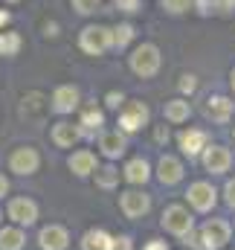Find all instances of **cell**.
<instances>
[{"label":"cell","mask_w":235,"mask_h":250,"mask_svg":"<svg viewBox=\"0 0 235 250\" xmlns=\"http://www.w3.org/2000/svg\"><path fill=\"white\" fill-rule=\"evenodd\" d=\"M180 148H183V154H189V157L200 154V151L206 148V131H197V128L183 131V134H180Z\"/></svg>","instance_id":"16"},{"label":"cell","mask_w":235,"mask_h":250,"mask_svg":"<svg viewBox=\"0 0 235 250\" xmlns=\"http://www.w3.org/2000/svg\"><path fill=\"white\" fill-rule=\"evenodd\" d=\"M163 230H169V233H175V236H186L189 230H192V215L183 209V207H177V204H172V207H166L163 209Z\"/></svg>","instance_id":"5"},{"label":"cell","mask_w":235,"mask_h":250,"mask_svg":"<svg viewBox=\"0 0 235 250\" xmlns=\"http://www.w3.org/2000/svg\"><path fill=\"white\" fill-rule=\"evenodd\" d=\"M122 102H125V96H122V93H117V90L105 96V105H108V108H122Z\"/></svg>","instance_id":"31"},{"label":"cell","mask_w":235,"mask_h":250,"mask_svg":"<svg viewBox=\"0 0 235 250\" xmlns=\"http://www.w3.org/2000/svg\"><path fill=\"white\" fill-rule=\"evenodd\" d=\"M224 195H227V204H230V207L235 209V181H230V184H227V189H224Z\"/></svg>","instance_id":"34"},{"label":"cell","mask_w":235,"mask_h":250,"mask_svg":"<svg viewBox=\"0 0 235 250\" xmlns=\"http://www.w3.org/2000/svg\"><path fill=\"white\" fill-rule=\"evenodd\" d=\"M142 250H169V248H166V242H160V239H151V242H148Z\"/></svg>","instance_id":"35"},{"label":"cell","mask_w":235,"mask_h":250,"mask_svg":"<svg viewBox=\"0 0 235 250\" xmlns=\"http://www.w3.org/2000/svg\"><path fill=\"white\" fill-rule=\"evenodd\" d=\"M102 123H105L102 111H96V108H84V114H81V123H78L81 137H93V134L102 128Z\"/></svg>","instance_id":"20"},{"label":"cell","mask_w":235,"mask_h":250,"mask_svg":"<svg viewBox=\"0 0 235 250\" xmlns=\"http://www.w3.org/2000/svg\"><path fill=\"white\" fill-rule=\"evenodd\" d=\"M117 239H111L105 230H87L81 239V250H114Z\"/></svg>","instance_id":"18"},{"label":"cell","mask_w":235,"mask_h":250,"mask_svg":"<svg viewBox=\"0 0 235 250\" xmlns=\"http://www.w3.org/2000/svg\"><path fill=\"white\" fill-rule=\"evenodd\" d=\"M122 178H125L128 184H145V181L151 178V169H148V163H145L142 157H134V160H128V163H125Z\"/></svg>","instance_id":"17"},{"label":"cell","mask_w":235,"mask_h":250,"mask_svg":"<svg viewBox=\"0 0 235 250\" xmlns=\"http://www.w3.org/2000/svg\"><path fill=\"white\" fill-rule=\"evenodd\" d=\"M78 137H81V131H78L76 125H70V123H59L56 128H53V140H56V146H61V148L73 146Z\"/></svg>","instance_id":"21"},{"label":"cell","mask_w":235,"mask_h":250,"mask_svg":"<svg viewBox=\"0 0 235 250\" xmlns=\"http://www.w3.org/2000/svg\"><path fill=\"white\" fill-rule=\"evenodd\" d=\"M189 114H192V108H189L186 99H172V102H166V120H169V123H175V125L186 123Z\"/></svg>","instance_id":"22"},{"label":"cell","mask_w":235,"mask_h":250,"mask_svg":"<svg viewBox=\"0 0 235 250\" xmlns=\"http://www.w3.org/2000/svg\"><path fill=\"white\" fill-rule=\"evenodd\" d=\"M122 12H137L139 9V0H114Z\"/></svg>","instance_id":"32"},{"label":"cell","mask_w":235,"mask_h":250,"mask_svg":"<svg viewBox=\"0 0 235 250\" xmlns=\"http://www.w3.org/2000/svg\"><path fill=\"white\" fill-rule=\"evenodd\" d=\"M114 250H131V239H128V236H119L117 245H114Z\"/></svg>","instance_id":"36"},{"label":"cell","mask_w":235,"mask_h":250,"mask_svg":"<svg viewBox=\"0 0 235 250\" xmlns=\"http://www.w3.org/2000/svg\"><path fill=\"white\" fill-rule=\"evenodd\" d=\"M197 87V82H195V76H183V82H180V90L183 93H192Z\"/></svg>","instance_id":"33"},{"label":"cell","mask_w":235,"mask_h":250,"mask_svg":"<svg viewBox=\"0 0 235 250\" xmlns=\"http://www.w3.org/2000/svg\"><path fill=\"white\" fill-rule=\"evenodd\" d=\"M197 9L203 15H209V12H230V9H235V0H197Z\"/></svg>","instance_id":"26"},{"label":"cell","mask_w":235,"mask_h":250,"mask_svg":"<svg viewBox=\"0 0 235 250\" xmlns=\"http://www.w3.org/2000/svg\"><path fill=\"white\" fill-rule=\"evenodd\" d=\"M78 44H81L84 53L102 56V53H108L114 47V29H108V26H84Z\"/></svg>","instance_id":"1"},{"label":"cell","mask_w":235,"mask_h":250,"mask_svg":"<svg viewBox=\"0 0 235 250\" xmlns=\"http://www.w3.org/2000/svg\"><path fill=\"white\" fill-rule=\"evenodd\" d=\"M67 166L76 172V175H81V178H87L90 172H96V157L90 154V151H76V154H70V160H67Z\"/></svg>","instance_id":"19"},{"label":"cell","mask_w":235,"mask_h":250,"mask_svg":"<svg viewBox=\"0 0 235 250\" xmlns=\"http://www.w3.org/2000/svg\"><path fill=\"white\" fill-rule=\"evenodd\" d=\"M20 50V35L18 32H0V56H15Z\"/></svg>","instance_id":"25"},{"label":"cell","mask_w":235,"mask_h":250,"mask_svg":"<svg viewBox=\"0 0 235 250\" xmlns=\"http://www.w3.org/2000/svg\"><path fill=\"white\" fill-rule=\"evenodd\" d=\"M23 233L18 227H3L0 230V250H20L23 248Z\"/></svg>","instance_id":"23"},{"label":"cell","mask_w":235,"mask_h":250,"mask_svg":"<svg viewBox=\"0 0 235 250\" xmlns=\"http://www.w3.org/2000/svg\"><path fill=\"white\" fill-rule=\"evenodd\" d=\"M96 181H99V187L111 189V187H117L119 184V172L114 169V166H105L102 172H96Z\"/></svg>","instance_id":"28"},{"label":"cell","mask_w":235,"mask_h":250,"mask_svg":"<svg viewBox=\"0 0 235 250\" xmlns=\"http://www.w3.org/2000/svg\"><path fill=\"white\" fill-rule=\"evenodd\" d=\"M233 108L235 105L227 99V96H209L203 111H206V117H209L212 123H227V120L233 117Z\"/></svg>","instance_id":"15"},{"label":"cell","mask_w":235,"mask_h":250,"mask_svg":"<svg viewBox=\"0 0 235 250\" xmlns=\"http://www.w3.org/2000/svg\"><path fill=\"white\" fill-rule=\"evenodd\" d=\"M148 209H151V198H148L145 192H139V189L122 192V212H125L128 218H142Z\"/></svg>","instance_id":"8"},{"label":"cell","mask_w":235,"mask_h":250,"mask_svg":"<svg viewBox=\"0 0 235 250\" xmlns=\"http://www.w3.org/2000/svg\"><path fill=\"white\" fill-rule=\"evenodd\" d=\"M0 218H3V212H0Z\"/></svg>","instance_id":"41"},{"label":"cell","mask_w":235,"mask_h":250,"mask_svg":"<svg viewBox=\"0 0 235 250\" xmlns=\"http://www.w3.org/2000/svg\"><path fill=\"white\" fill-rule=\"evenodd\" d=\"M189 6H192V0H163V9L172 12V15H183V12H189Z\"/></svg>","instance_id":"29"},{"label":"cell","mask_w":235,"mask_h":250,"mask_svg":"<svg viewBox=\"0 0 235 250\" xmlns=\"http://www.w3.org/2000/svg\"><path fill=\"white\" fill-rule=\"evenodd\" d=\"M38 245H41L44 250H67L70 236H67V230H64V227L50 224V227H44V230L38 233Z\"/></svg>","instance_id":"12"},{"label":"cell","mask_w":235,"mask_h":250,"mask_svg":"<svg viewBox=\"0 0 235 250\" xmlns=\"http://www.w3.org/2000/svg\"><path fill=\"white\" fill-rule=\"evenodd\" d=\"M78 108V87L73 84H61L53 93V111L56 114H73Z\"/></svg>","instance_id":"11"},{"label":"cell","mask_w":235,"mask_h":250,"mask_svg":"<svg viewBox=\"0 0 235 250\" xmlns=\"http://www.w3.org/2000/svg\"><path fill=\"white\" fill-rule=\"evenodd\" d=\"M218 192H215V187L212 184H203V181H197V184H192L189 187V192H186V198H189V204L197 209V212H209L212 207H215V198Z\"/></svg>","instance_id":"6"},{"label":"cell","mask_w":235,"mask_h":250,"mask_svg":"<svg viewBox=\"0 0 235 250\" xmlns=\"http://www.w3.org/2000/svg\"><path fill=\"white\" fill-rule=\"evenodd\" d=\"M6 192H9V181H6V178H3V175H0V198H3V195H6Z\"/></svg>","instance_id":"37"},{"label":"cell","mask_w":235,"mask_h":250,"mask_svg":"<svg viewBox=\"0 0 235 250\" xmlns=\"http://www.w3.org/2000/svg\"><path fill=\"white\" fill-rule=\"evenodd\" d=\"M99 148H102V154H105L108 160L122 157V154H125V148H128L125 134H119V131H105V134L99 137Z\"/></svg>","instance_id":"13"},{"label":"cell","mask_w":235,"mask_h":250,"mask_svg":"<svg viewBox=\"0 0 235 250\" xmlns=\"http://www.w3.org/2000/svg\"><path fill=\"white\" fill-rule=\"evenodd\" d=\"M230 233H233V230H230L227 221L212 218V221H206L203 230H200V248L203 250H221L230 242Z\"/></svg>","instance_id":"3"},{"label":"cell","mask_w":235,"mask_h":250,"mask_svg":"<svg viewBox=\"0 0 235 250\" xmlns=\"http://www.w3.org/2000/svg\"><path fill=\"white\" fill-rule=\"evenodd\" d=\"M70 3H73V9H76V12H81V15H93V12L99 9V3H102V0H70Z\"/></svg>","instance_id":"30"},{"label":"cell","mask_w":235,"mask_h":250,"mask_svg":"<svg viewBox=\"0 0 235 250\" xmlns=\"http://www.w3.org/2000/svg\"><path fill=\"white\" fill-rule=\"evenodd\" d=\"M157 140H160V143L169 140V131H166V128H157Z\"/></svg>","instance_id":"38"},{"label":"cell","mask_w":235,"mask_h":250,"mask_svg":"<svg viewBox=\"0 0 235 250\" xmlns=\"http://www.w3.org/2000/svg\"><path fill=\"white\" fill-rule=\"evenodd\" d=\"M0 23H9V12H0Z\"/></svg>","instance_id":"39"},{"label":"cell","mask_w":235,"mask_h":250,"mask_svg":"<svg viewBox=\"0 0 235 250\" xmlns=\"http://www.w3.org/2000/svg\"><path fill=\"white\" fill-rule=\"evenodd\" d=\"M230 84H233V90H235V67H233V73H230Z\"/></svg>","instance_id":"40"},{"label":"cell","mask_w":235,"mask_h":250,"mask_svg":"<svg viewBox=\"0 0 235 250\" xmlns=\"http://www.w3.org/2000/svg\"><path fill=\"white\" fill-rule=\"evenodd\" d=\"M44 108H47V102H44L41 93H26V96H23V108H20L23 117H41Z\"/></svg>","instance_id":"24"},{"label":"cell","mask_w":235,"mask_h":250,"mask_svg":"<svg viewBox=\"0 0 235 250\" xmlns=\"http://www.w3.org/2000/svg\"><path fill=\"white\" fill-rule=\"evenodd\" d=\"M203 166H206V172H212V175H224V172L233 166L230 148H224V146H206V148H203Z\"/></svg>","instance_id":"7"},{"label":"cell","mask_w":235,"mask_h":250,"mask_svg":"<svg viewBox=\"0 0 235 250\" xmlns=\"http://www.w3.org/2000/svg\"><path fill=\"white\" fill-rule=\"evenodd\" d=\"M9 218H12L15 224H20V227L35 224V218H38L35 201H29V198H15V201L9 204Z\"/></svg>","instance_id":"10"},{"label":"cell","mask_w":235,"mask_h":250,"mask_svg":"<svg viewBox=\"0 0 235 250\" xmlns=\"http://www.w3.org/2000/svg\"><path fill=\"white\" fill-rule=\"evenodd\" d=\"M131 70L137 76H142V79L157 76V70H160V50L154 44H139L134 50V56H131Z\"/></svg>","instance_id":"2"},{"label":"cell","mask_w":235,"mask_h":250,"mask_svg":"<svg viewBox=\"0 0 235 250\" xmlns=\"http://www.w3.org/2000/svg\"><path fill=\"white\" fill-rule=\"evenodd\" d=\"M134 41V26L131 23H119L117 29H114V44L117 47H128Z\"/></svg>","instance_id":"27"},{"label":"cell","mask_w":235,"mask_h":250,"mask_svg":"<svg viewBox=\"0 0 235 250\" xmlns=\"http://www.w3.org/2000/svg\"><path fill=\"white\" fill-rule=\"evenodd\" d=\"M38 166H41V157H38V151H35L32 146H20V148H15L12 157H9V169H12L15 175H35Z\"/></svg>","instance_id":"4"},{"label":"cell","mask_w":235,"mask_h":250,"mask_svg":"<svg viewBox=\"0 0 235 250\" xmlns=\"http://www.w3.org/2000/svg\"><path fill=\"white\" fill-rule=\"evenodd\" d=\"M148 108L142 105V102H128L125 108H122V117H119V123H122V131H139L142 125H148Z\"/></svg>","instance_id":"9"},{"label":"cell","mask_w":235,"mask_h":250,"mask_svg":"<svg viewBox=\"0 0 235 250\" xmlns=\"http://www.w3.org/2000/svg\"><path fill=\"white\" fill-rule=\"evenodd\" d=\"M157 178H160V184H166V187L183 181V166H180V160L172 157V154L160 157V163H157Z\"/></svg>","instance_id":"14"}]
</instances>
